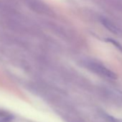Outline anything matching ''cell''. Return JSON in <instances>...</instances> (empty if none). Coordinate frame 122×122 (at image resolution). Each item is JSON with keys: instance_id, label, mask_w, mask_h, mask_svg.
I'll return each instance as SVG.
<instances>
[{"instance_id": "6da1fadb", "label": "cell", "mask_w": 122, "mask_h": 122, "mask_svg": "<svg viewBox=\"0 0 122 122\" xmlns=\"http://www.w3.org/2000/svg\"><path fill=\"white\" fill-rule=\"evenodd\" d=\"M86 66L92 71H93L94 73L103 77H105L106 78L111 79V80H115L117 78V76L113 71H111V70H109L108 68H107L106 67H105L104 66L100 63L90 61V62H88L86 63Z\"/></svg>"}, {"instance_id": "7a4b0ae2", "label": "cell", "mask_w": 122, "mask_h": 122, "mask_svg": "<svg viewBox=\"0 0 122 122\" xmlns=\"http://www.w3.org/2000/svg\"><path fill=\"white\" fill-rule=\"evenodd\" d=\"M101 23L108 30H109L113 34L118 36H122V30L120 29L117 25H116L113 22H112L109 20L102 19Z\"/></svg>"}, {"instance_id": "3957f363", "label": "cell", "mask_w": 122, "mask_h": 122, "mask_svg": "<svg viewBox=\"0 0 122 122\" xmlns=\"http://www.w3.org/2000/svg\"><path fill=\"white\" fill-rule=\"evenodd\" d=\"M107 118L111 122H122V118H115L111 116H107Z\"/></svg>"}, {"instance_id": "277c9868", "label": "cell", "mask_w": 122, "mask_h": 122, "mask_svg": "<svg viewBox=\"0 0 122 122\" xmlns=\"http://www.w3.org/2000/svg\"><path fill=\"white\" fill-rule=\"evenodd\" d=\"M112 93H113V95H115V96H118V98H119V99H121V100L122 101V92H121V91H112Z\"/></svg>"}]
</instances>
